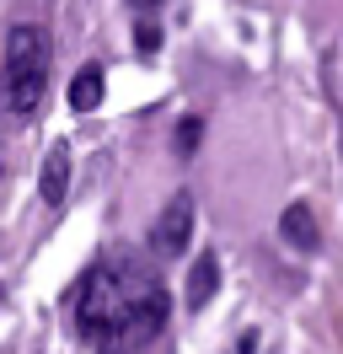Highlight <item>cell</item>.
I'll list each match as a JSON object with an SVG mask.
<instances>
[{"instance_id": "6da1fadb", "label": "cell", "mask_w": 343, "mask_h": 354, "mask_svg": "<svg viewBox=\"0 0 343 354\" xmlns=\"http://www.w3.org/2000/svg\"><path fill=\"white\" fill-rule=\"evenodd\" d=\"M167 317H172L167 290L140 263H97L75 290V322L107 354L145 349L167 328Z\"/></svg>"}, {"instance_id": "7a4b0ae2", "label": "cell", "mask_w": 343, "mask_h": 354, "mask_svg": "<svg viewBox=\"0 0 343 354\" xmlns=\"http://www.w3.org/2000/svg\"><path fill=\"white\" fill-rule=\"evenodd\" d=\"M48 91V32L38 22H17L6 32V70H0V108L11 118H33Z\"/></svg>"}, {"instance_id": "3957f363", "label": "cell", "mask_w": 343, "mask_h": 354, "mask_svg": "<svg viewBox=\"0 0 343 354\" xmlns=\"http://www.w3.org/2000/svg\"><path fill=\"white\" fill-rule=\"evenodd\" d=\"M193 242V194H172L161 215L150 221V252L156 258H183Z\"/></svg>"}, {"instance_id": "277c9868", "label": "cell", "mask_w": 343, "mask_h": 354, "mask_svg": "<svg viewBox=\"0 0 343 354\" xmlns=\"http://www.w3.org/2000/svg\"><path fill=\"white\" fill-rule=\"evenodd\" d=\"M38 194L48 209H64V194H70V145H54L43 156V177H38Z\"/></svg>"}, {"instance_id": "5b68a950", "label": "cell", "mask_w": 343, "mask_h": 354, "mask_svg": "<svg viewBox=\"0 0 343 354\" xmlns=\"http://www.w3.org/2000/svg\"><path fill=\"white\" fill-rule=\"evenodd\" d=\"M279 236L290 247H300V252H317L322 247V231H317V215L306 209V204H290L284 215H279Z\"/></svg>"}, {"instance_id": "8992f818", "label": "cell", "mask_w": 343, "mask_h": 354, "mask_svg": "<svg viewBox=\"0 0 343 354\" xmlns=\"http://www.w3.org/2000/svg\"><path fill=\"white\" fill-rule=\"evenodd\" d=\"M214 290H220V258H214V252H198V263H193V274H188V311H204Z\"/></svg>"}, {"instance_id": "52a82bcc", "label": "cell", "mask_w": 343, "mask_h": 354, "mask_svg": "<svg viewBox=\"0 0 343 354\" xmlns=\"http://www.w3.org/2000/svg\"><path fill=\"white\" fill-rule=\"evenodd\" d=\"M102 91H107L102 65H81V70H75V81H70V108H75V113H97Z\"/></svg>"}, {"instance_id": "ba28073f", "label": "cell", "mask_w": 343, "mask_h": 354, "mask_svg": "<svg viewBox=\"0 0 343 354\" xmlns=\"http://www.w3.org/2000/svg\"><path fill=\"white\" fill-rule=\"evenodd\" d=\"M198 140H204V118H183V124H177V156H193L198 151Z\"/></svg>"}, {"instance_id": "9c48e42d", "label": "cell", "mask_w": 343, "mask_h": 354, "mask_svg": "<svg viewBox=\"0 0 343 354\" xmlns=\"http://www.w3.org/2000/svg\"><path fill=\"white\" fill-rule=\"evenodd\" d=\"M134 44H140V54H156V48H161V27L145 17V22H140V32H134Z\"/></svg>"}, {"instance_id": "30bf717a", "label": "cell", "mask_w": 343, "mask_h": 354, "mask_svg": "<svg viewBox=\"0 0 343 354\" xmlns=\"http://www.w3.org/2000/svg\"><path fill=\"white\" fill-rule=\"evenodd\" d=\"M129 6H134V11H140V17H150V11H156V6H161V0H129Z\"/></svg>"}]
</instances>
